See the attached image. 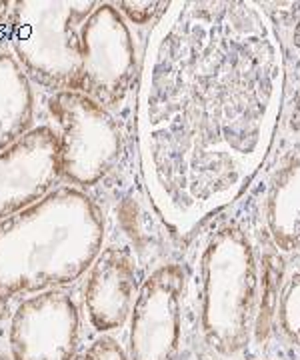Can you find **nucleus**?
Here are the masks:
<instances>
[{"label":"nucleus","instance_id":"obj_3","mask_svg":"<svg viewBox=\"0 0 300 360\" xmlns=\"http://www.w3.org/2000/svg\"><path fill=\"white\" fill-rule=\"evenodd\" d=\"M105 238L103 208L70 184L0 219V319L13 302L82 278Z\"/></svg>","mask_w":300,"mask_h":360},{"label":"nucleus","instance_id":"obj_7","mask_svg":"<svg viewBox=\"0 0 300 360\" xmlns=\"http://www.w3.org/2000/svg\"><path fill=\"white\" fill-rule=\"evenodd\" d=\"M183 286V270L176 266H162L144 281L129 319V359L176 360Z\"/></svg>","mask_w":300,"mask_h":360},{"label":"nucleus","instance_id":"obj_6","mask_svg":"<svg viewBox=\"0 0 300 360\" xmlns=\"http://www.w3.org/2000/svg\"><path fill=\"white\" fill-rule=\"evenodd\" d=\"M80 309L66 290H46L16 302L8 326L11 360H74L80 347Z\"/></svg>","mask_w":300,"mask_h":360},{"label":"nucleus","instance_id":"obj_2","mask_svg":"<svg viewBox=\"0 0 300 360\" xmlns=\"http://www.w3.org/2000/svg\"><path fill=\"white\" fill-rule=\"evenodd\" d=\"M6 42L34 84L80 92L112 110L129 94L136 49L117 2H14Z\"/></svg>","mask_w":300,"mask_h":360},{"label":"nucleus","instance_id":"obj_13","mask_svg":"<svg viewBox=\"0 0 300 360\" xmlns=\"http://www.w3.org/2000/svg\"><path fill=\"white\" fill-rule=\"evenodd\" d=\"M0 6H2V2H0ZM8 6L6 8H0V37H6V22H8V13H11Z\"/></svg>","mask_w":300,"mask_h":360},{"label":"nucleus","instance_id":"obj_14","mask_svg":"<svg viewBox=\"0 0 300 360\" xmlns=\"http://www.w3.org/2000/svg\"><path fill=\"white\" fill-rule=\"evenodd\" d=\"M0 360H11V359H8L6 354H2V352H0Z\"/></svg>","mask_w":300,"mask_h":360},{"label":"nucleus","instance_id":"obj_11","mask_svg":"<svg viewBox=\"0 0 300 360\" xmlns=\"http://www.w3.org/2000/svg\"><path fill=\"white\" fill-rule=\"evenodd\" d=\"M285 326L290 335L300 340V278L292 284L285 302Z\"/></svg>","mask_w":300,"mask_h":360},{"label":"nucleus","instance_id":"obj_9","mask_svg":"<svg viewBox=\"0 0 300 360\" xmlns=\"http://www.w3.org/2000/svg\"><path fill=\"white\" fill-rule=\"evenodd\" d=\"M280 262L274 257L268 258L266 269H264V281H262V302H261V316H259V336L264 338L270 330V321H273L274 307H276V290H278V281H280Z\"/></svg>","mask_w":300,"mask_h":360},{"label":"nucleus","instance_id":"obj_4","mask_svg":"<svg viewBox=\"0 0 300 360\" xmlns=\"http://www.w3.org/2000/svg\"><path fill=\"white\" fill-rule=\"evenodd\" d=\"M34 82L0 49V219L40 200L60 180V136L39 112Z\"/></svg>","mask_w":300,"mask_h":360},{"label":"nucleus","instance_id":"obj_12","mask_svg":"<svg viewBox=\"0 0 300 360\" xmlns=\"http://www.w3.org/2000/svg\"><path fill=\"white\" fill-rule=\"evenodd\" d=\"M117 6L129 22L146 25L152 18L155 6H158V4L157 2H117Z\"/></svg>","mask_w":300,"mask_h":360},{"label":"nucleus","instance_id":"obj_1","mask_svg":"<svg viewBox=\"0 0 300 360\" xmlns=\"http://www.w3.org/2000/svg\"><path fill=\"white\" fill-rule=\"evenodd\" d=\"M160 22L146 51L136 132L152 200L188 208L236 184L261 148L276 56L259 28Z\"/></svg>","mask_w":300,"mask_h":360},{"label":"nucleus","instance_id":"obj_5","mask_svg":"<svg viewBox=\"0 0 300 360\" xmlns=\"http://www.w3.org/2000/svg\"><path fill=\"white\" fill-rule=\"evenodd\" d=\"M46 110L60 136V174L66 184L86 193L117 170L122 134L108 108L80 92H53Z\"/></svg>","mask_w":300,"mask_h":360},{"label":"nucleus","instance_id":"obj_8","mask_svg":"<svg viewBox=\"0 0 300 360\" xmlns=\"http://www.w3.org/2000/svg\"><path fill=\"white\" fill-rule=\"evenodd\" d=\"M136 260L124 246H106L86 272L82 304L98 333H112L131 319L138 295Z\"/></svg>","mask_w":300,"mask_h":360},{"label":"nucleus","instance_id":"obj_10","mask_svg":"<svg viewBox=\"0 0 300 360\" xmlns=\"http://www.w3.org/2000/svg\"><path fill=\"white\" fill-rule=\"evenodd\" d=\"M74 360H131L126 350L118 345L115 338L103 336L94 340L91 347H86Z\"/></svg>","mask_w":300,"mask_h":360}]
</instances>
